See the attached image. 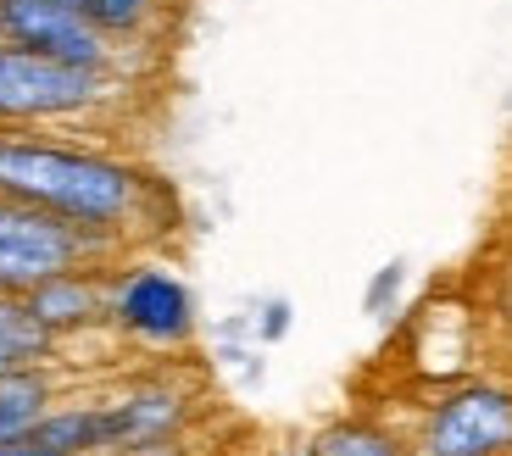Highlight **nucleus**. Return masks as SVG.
<instances>
[{"label":"nucleus","instance_id":"1","mask_svg":"<svg viewBox=\"0 0 512 456\" xmlns=\"http://www.w3.org/2000/svg\"><path fill=\"white\" fill-rule=\"evenodd\" d=\"M0 201L95 228L134 251L156 212V178L106 145L45 128H0Z\"/></svg>","mask_w":512,"mask_h":456},{"label":"nucleus","instance_id":"2","mask_svg":"<svg viewBox=\"0 0 512 456\" xmlns=\"http://www.w3.org/2000/svg\"><path fill=\"white\" fill-rule=\"evenodd\" d=\"M128 95V73L67 67L0 45V128H84Z\"/></svg>","mask_w":512,"mask_h":456},{"label":"nucleus","instance_id":"3","mask_svg":"<svg viewBox=\"0 0 512 456\" xmlns=\"http://www.w3.org/2000/svg\"><path fill=\"white\" fill-rule=\"evenodd\" d=\"M401 434L407 456H512V379L462 373L435 384Z\"/></svg>","mask_w":512,"mask_h":456},{"label":"nucleus","instance_id":"4","mask_svg":"<svg viewBox=\"0 0 512 456\" xmlns=\"http://www.w3.org/2000/svg\"><path fill=\"white\" fill-rule=\"evenodd\" d=\"M195 290L156 256H117L106 267V329L140 351H184L195 340Z\"/></svg>","mask_w":512,"mask_h":456},{"label":"nucleus","instance_id":"5","mask_svg":"<svg viewBox=\"0 0 512 456\" xmlns=\"http://www.w3.org/2000/svg\"><path fill=\"white\" fill-rule=\"evenodd\" d=\"M128 245L106 240L95 228L62 223L51 212L0 201V295H28L34 284L73 273V267H112Z\"/></svg>","mask_w":512,"mask_h":456},{"label":"nucleus","instance_id":"6","mask_svg":"<svg viewBox=\"0 0 512 456\" xmlns=\"http://www.w3.org/2000/svg\"><path fill=\"white\" fill-rule=\"evenodd\" d=\"M106 418V456H156L179 451L195 423V390L173 373H140L123 390L101 395Z\"/></svg>","mask_w":512,"mask_h":456},{"label":"nucleus","instance_id":"7","mask_svg":"<svg viewBox=\"0 0 512 456\" xmlns=\"http://www.w3.org/2000/svg\"><path fill=\"white\" fill-rule=\"evenodd\" d=\"M0 45L51 56V62H67V67L128 73V51H117L112 39L67 0H0Z\"/></svg>","mask_w":512,"mask_h":456},{"label":"nucleus","instance_id":"8","mask_svg":"<svg viewBox=\"0 0 512 456\" xmlns=\"http://www.w3.org/2000/svg\"><path fill=\"white\" fill-rule=\"evenodd\" d=\"M23 312L34 317L51 345L106 329V267H73V273L34 284L23 295Z\"/></svg>","mask_w":512,"mask_h":456},{"label":"nucleus","instance_id":"9","mask_svg":"<svg viewBox=\"0 0 512 456\" xmlns=\"http://www.w3.org/2000/svg\"><path fill=\"white\" fill-rule=\"evenodd\" d=\"M62 401V384H56L51 362H28V368H6L0 373V445L28 440L34 423Z\"/></svg>","mask_w":512,"mask_h":456},{"label":"nucleus","instance_id":"10","mask_svg":"<svg viewBox=\"0 0 512 456\" xmlns=\"http://www.w3.org/2000/svg\"><path fill=\"white\" fill-rule=\"evenodd\" d=\"M307 456H407L401 423L373 418V412H346V418L312 429Z\"/></svg>","mask_w":512,"mask_h":456},{"label":"nucleus","instance_id":"11","mask_svg":"<svg viewBox=\"0 0 512 456\" xmlns=\"http://www.w3.org/2000/svg\"><path fill=\"white\" fill-rule=\"evenodd\" d=\"M34 445L56 456H106V418H101V395L95 401H56L45 418L28 434Z\"/></svg>","mask_w":512,"mask_h":456},{"label":"nucleus","instance_id":"12","mask_svg":"<svg viewBox=\"0 0 512 456\" xmlns=\"http://www.w3.org/2000/svg\"><path fill=\"white\" fill-rule=\"evenodd\" d=\"M78 12L90 17L117 51H134V45H145L156 34L167 0H78Z\"/></svg>","mask_w":512,"mask_h":456},{"label":"nucleus","instance_id":"13","mask_svg":"<svg viewBox=\"0 0 512 456\" xmlns=\"http://www.w3.org/2000/svg\"><path fill=\"white\" fill-rule=\"evenodd\" d=\"M401 284H407V267H401V262H390V267H384V273H379V279L368 284V312L390 317V306H396Z\"/></svg>","mask_w":512,"mask_h":456},{"label":"nucleus","instance_id":"14","mask_svg":"<svg viewBox=\"0 0 512 456\" xmlns=\"http://www.w3.org/2000/svg\"><path fill=\"white\" fill-rule=\"evenodd\" d=\"M284 329H290V301H268L262 317H256V334H262V340H279Z\"/></svg>","mask_w":512,"mask_h":456},{"label":"nucleus","instance_id":"15","mask_svg":"<svg viewBox=\"0 0 512 456\" xmlns=\"http://www.w3.org/2000/svg\"><path fill=\"white\" fill-rule=\"evenodd\" d=\"M0 456H56V451H45L34 440H12V445H0Z\"/></svg>","mask_w":512,"mask_h":456},{"label":"nucleus","instance_id":"16","mask_svg":"<svg viewBox=\"0 0 512 456\" xmlns=\"http://www.w3.org/2000/svg\"><path fill=\"white\" fill-rule=\"evenodd\" d=\"M156 456H201V451H156Z\"/></svg>","mask_w":512,"mask_h":456},{"label":"nucleus","instance_id":"17","mask_svg":"<svg viewBox=\"0 0 512 456\" xmlns=\"http://www.w3.org/2000/svg\"><path fill=\"white\" fill-rule=\"evenodd\" d=\"M67 6H78V0H67Z\"/></svg>","mask_w":512,"mask_h":456}]
</instances>
